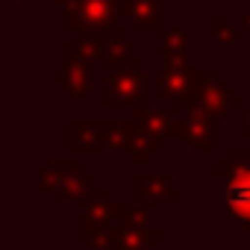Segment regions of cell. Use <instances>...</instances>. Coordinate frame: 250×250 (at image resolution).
Instances as JSON below:
<instances>
[{"mask_svg":"<svg viewBox=\"0 0 250 250\" xmlns=\"http://www.w3.org/2000/svg\"><path fill=\"white\" fill-rule=\"evenodd\" d=\"M227 206L244 227H250V171L232 177V183L227 186Z\"/></svg>","mask_w":250,"mask_h":250,"instance_id":"1","label":"cell"}]
</instances>
